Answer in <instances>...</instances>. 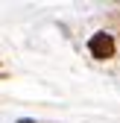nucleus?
I'll return each mask as SVG.
<instances>
[{"instance_id":"nucleus-1","label":"nucleus","mask_w":120,"mask_h":123,"mask_svg":"<svg viewBox=\"0 0 120 123\" xmlns=\"http://www.w3.org/2000/svg\"><path fill=\"white\" fill-rule=\"evenodd\" d=\"M88 50H91L94 59H111L114 56V38L108 32H97V35H91V41H88Z\"/></svg>"}]
</instances>
